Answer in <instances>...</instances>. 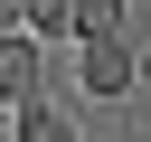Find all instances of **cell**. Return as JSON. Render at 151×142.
<instances>
[{"label":"cell","instance_id":"6da1fadb","mask_svg":"<svg viewBox=\"0 0 151 142\" xmlns=\"http://www.w3.org/2000/svg\"><path fill=\"white\" fill-rule=\"evenodd\" d=\"M76 85H85L94 104L132 95V85H142V47H132V38H104V47H85V57H76Z\"/></svg>","mask_w":151,"mask_h":142},{"label":"cell","instance_id":"7a4b0ae2","mask_svg":"<svg viewBox=\"0 0 151 142\" xmlns=\"http://www.w3.org/2000/svg\"><path fill=\"white\" fill-rule=\"evenodd\" d=\"M0 104H9V114L47 104V57H38V38H28V28H9V38H0Z\"/></svg>","mask_w":151,"mask_h":142},{"label":"cell","instance_id":"3957f363","mask_svg":"<svg viewBox=\"0 0 151 142\" xmlns=\"http://www.w3.org/2000/svg\"><path fill=\"white\" fill-rule=\"evenodd\" d=\"M104 38H132L123 0H76V47H104Z\"/></svg>","mask_w":151,"mask_h":142},{"label":"cell","instance_id":"277c9868","mask_svg":"<svg viewBox=\"0 0 151 142\" xmlns=\"http://www.w3.org/2000/svg\"><path fill=\"white\" fill-rule=\"evenodd\" d=\"M9 133H19V142H85V133H76V123H66L57 104H28V114H19Z\"/></svg>","mask_w":151,"mask_h":142},{"label":"cell","instance_id":"5b68a950","mask_svg":"<svg viewBox=\"0 0 151 142\" xmlns=\"http://www.w3.org/2000/svg\"><path fill=\"white\" fill-rule=\"evenodd\" d=\"M28 38H76V0H28Z\"/></svg>","mask_w":151,"mask_h":142}]
</instances>
